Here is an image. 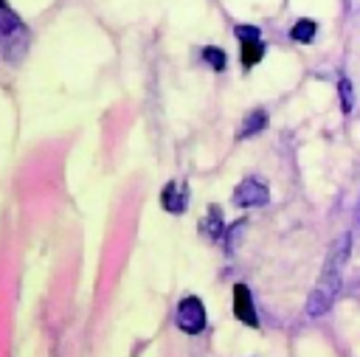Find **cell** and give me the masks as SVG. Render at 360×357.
<instances>
[{"label": "cell", "mask_w": 360, "mask_h": 357, "mask_svg": "<svg viewBox=\"0 0 360 357\" xmlns=\"http://www.w3.org/2000/svg\"><path fill=\"white\" fill-rule=\"evenodd\" d=\"M262 56H264V39H259V42H242V65L245 67L259 65Z\"/></svg>", "instance_id": "11"}, {"label": "cell", "mask_w": 360, "mask_h": 357, "mask_svg": "<svg viewBox=\"0 0 360 357\" xmlns=\"http://www.w3.org/2000/svg\"><path fill=\"white\" fill-rule=\"evenodd\" d=\"M174 323H177V329L186 332V335H200V332H205V326H208L205 304H202L197 295H186V298L177 304Z\"/></svg>", "instance_id": "3"}, {"label": "cell", "mask_w": 360, "mask_h": 357, "mask_svg": "<svg viewBox=\"0 0 360 357\" xmlns=\"http://www.w3.org/2000/svg\"><path fill=\"white\" fill-rule=\"evenodd\" d=\"M264 126H267V110L256 107V110H250V112L245 115V121L239 124V132H236V138H253V135L264 132Z\"/></svg>", "instance_id": "8"}, {"label": "cell", "mask_w": 360, "mask_h": 357, "mask_svg": "<svg viewBox=\"0 0 360 357\" xmlns=\"http://www.w3.org/2000/svg\"><path fill=\"white\" fill-rule=\"evenodd\" d=\"M233 202L239 208H259L270 202V188L259 180V177H245L236 188H233Z\"/></svg>", "instance_id": "4"}, {"label": "cell", "mask_w": 360, "mask_h": 357, "mask_svg": "<svg viewBox=\"0 0 360 357\" xmlns=\"http://www.w3.org/2000/svg\"><path fill=\"white\" fill-rule=\"evenodd\" d=\"M349 256H352V236L343 233L332 242L329 253H326V261H323V270L307 298V315L309 318H321L332 309L338 292H340V281H343V267L349 264Z\"/></svg>", "instance_id": "1"}, {"label": "cell", "mask_w": 360, "mask_h": 357, "mask_svg": "<svg viewBox=\"0 0 360 357\" xmlns=\"http://www.w3.org/2000/svg\"><path fill=\"white\" fill-rule=\"evenodd\" d=\"M200 231H202V236L211 239V242H217V239L225 236V222H222V208H219V205L211 202V205L205 208V216L200 219Z\"/></svg>", "instance_id": "7"}, {"label": "cell", "mask_w": 360, "mask_h": 357, "mask_svg": "<svg viewBox=\"0 0 360 357\" xmlns=\"http://www.w3.org/2000/svg\"><path fill=\"white\" fill-rule=\"evenodd\" d=\"M28 42H31L28 25L20 20V14L6 0H0V56L3 62L17 65L25 56Z\"/></svg>", "instance_id": "2"}, {"label": "cell", "mask_w": 360, "mask_h": 357, "mask_svg": "<svg viewBox=\"0 0 360 357\" xmlns=\"http://www.w3.org/2000/svg\"><path fill=\"white\" fill-rule=\"evenodd\" d=\"M160 208L169 214H183L188 208V183L183 180H169L160 191Z\"/></svg>", "instance_id": "6"}, {"label": "cell", "mask_w": 360, "mask_h": 357, "mask_svg": "<svg viewBox=\"0 0 360 357\" xmlns=\"http://www.w3.org/2000/svg\"><path fill=\"white\" fill-rule=\"evenodd\" d=\"M233 34H236L239 42H259V39H262V28H259V25H245V22H239V25H233Z\"/></svg>", "instance_id": "12"}, {"label": "cell", "mask_w": 360, "mask_h": 357, "mask_svg": "<svg viewBox=\"0 0 360 357\" xmlns=\"http://www.w3.org/2000/svg\"><path fill=\"white\" fill-rule=\"evenodd\" d=\"M357 222H360V202H357Z\"/></svg>", "instance_id": "14"}, {"label": "cell", "mask_w": 360, "mask_h": 357, "mask_svg": "<svg viewBox=\"0 0 360 357\" xmlns=\"http://www.w3.org/2000/svg\"><path fill=\"white\" fill-rule=\"evenodd\" d=\"M200 56H202V62H205L211 70H225V65H228V53H225L222 48H217V45H205V48L200 51Z\"/></svg>", "instance_id": "10"}, {"label": "cell", "mask_w": 360, "mask_h": 357, "mask_svg": "<svg viewBox=\"0 0 360 357\" xmlns=\"http://www.w3.org/2000/svg\"><path fill=\"white\" fill-rule=\"evenodd\" d=\"M315 34H318V22L315 20H295V25L290 28V39L292 42H301V45H307V42H312L315 39Z\"/></svg>", "instance_id": "9"}, {"label": "cell", "mask_w": 360, "mask_h": 357, "mask_svg": "<svg viewBox=\"0 0 360 357\" xmlns=\"http://www.w3.org/2000/svg\"><path fill=\"white\" fill-rule=\"evenodd\" d=\"M233 318L250 329H259V312H256V304H253V292L248 284H233Z\"/></svg>", "instance_id": "5"}, {"label": "cell", "mask_w": 360, "mask_h": 357, "mask_svg": "<svg viewBox=\"0 0 360 357\" xmlns=\"http://www.w3.org/2000/svg\"><path fill=\"white\" fill-rule=\"evenodd\" d=\"M338 93H340V110H343V112H352V107H354V96H352V82H349L346 76H340V82H338Z\"/></svg>", "instance_id": "13"}]
</instances>
